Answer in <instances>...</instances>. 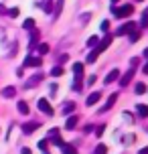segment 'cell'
<instances>
[{
  "mask_svg": "<svg viewBox=\"0 0 148 154\" xmlns=\"http://www.w3.org/2000/svg\"><path fill=\"white\" fill-rule=\"evenodd\" d=\"M73 75H75L73 89H75V91H81V75H83V65H81V63H75V65H73Z\"/></svg>",
  "mask_w": 148,
  "mask_h": 154,
  "instance_id": "obj_1",
  "label": "cell"
},
{
  "mask_svg": "<svg viewBox=\"0 0 148 154\" xmlns=\"http://www.w3.org/2000/svg\"><path fill=\"white\" fill-rule=\"evenodd\" d=\"M112 12H114L118 18H126V16H130L134 12V6H132V4H124V6H120V8L114 6V8H112Z\"/></svg>",
  "mask_w": 148,
  "mask_h": 154,
  "instance_id": "obj_2",
  "label": "cell"
},
{
  "mask_svg": "<svg viewBox=\"0 0 148 154\" xmlns=\"http://www.w3.org/2000/svg\"><path fill=\"white\" fill-rule=\"evenodd\" d=\"M112 38H114L112 35H106V37H103V41H100V43H97V45L94 47V51H95L97 55H100V53H103V51H106V49L109 47V43H112Z\"/></svg>",
  "mask_w": 148,
  "mask_h": 154,
  "instance_id": "obj_3",
  "label": "cell"
},
{
  "mask_svg": "<svg viewBox=\"0 0 148 154\" xmlns=\"http://www.w3.org/2000/svg\"><path fill=\"white\" fill-rule=\"evenodd\" d=\"M134 29H136V23H134V20H128V23H124V24H122V26L116 31V35H120V37H122V35H130Z\"/></svg>",
  "mask_w": 148,
  "mask_h": 154,
  "instance_id": "obj_4",
  "label": "cell"
},
{
  "mask_svg": "<svg viewBox=\"0 0 148 154\" xmlns=\"http://www.w3.org/2000/svg\"><path fill=\"white\" fill-rule=\"evenodd\" d=\"M37 108L43 112V114H47V116H53V108H51V103H49L45 97H41V100H37Z\"/></svg>",
  "mask_w": 148,
  "mask_h": 154,
  "instance_id": "obj_5",
  "label": "cell"
},
{
  "mask_svg": "<svg viewBox=\"0 0 148 154\" xmlns=\"http://www.w3.org/2000/svg\"><path fill=\"white\" fill-rule=\"evenodd\" d=\"M134 73H136V67H130V69L126 71L124 75L120 77V85H122V87H126V85H128V83H130V81H132Z\"/></svg>",
  "mask_w": 148,
  "mask_h": 154,
  "instance_id": "obj_6",
  "label": "cell"
},
{
  "mask_svg": "<svg viewBox=\"0 0 148 154\" xmlns=\"http://www.w3.org/2000/svg\"><path fill=\"white\" fill-rule=\"evenodd\" d=\"M49 138H51V142H55L57 146H61V144H63V138H61L59 128H51V130H49Z\"/></svg>",
  "mask_w": 148,
  "mask_h": 154,
  "instance_id": "obj_7",
  "label": "cell"
},
{
  "mask_svg": "<svg viewBox=\"0 0 148 154\" xmlns=\"http://www.w3.org/2000/svg\"><path fill=\"white\" fill-rule=\"evenodd\" d=\"M23 67H41V57H26L23 63Z\"/></svg>",
  "mask_w": 148,
  "mask_h": 154,
  "instance_id": "obj_8",
  "label": "cell"
},
{
  "mask_svg": "<svg viewBox=\"0 0 148 154\" xmlns=\"http://www.w3.org/2000/svg\"><path fill=\"white\" fill-rule=\"evenodd\" d=\"M39 126H41L39 122H26V124H23V132L24 134H32L35 130H39Z\"/></svg>",
  "mask_w": 148,
  "mask_h": 154,
  "instance_id": "obj_9",
  "label": "cell"
},
{
  "mask_svg": "<svg viewBox=\"0 0 148 154\" xmlns=\"http://www.w3.org/2000/svg\"><path fill=\"white\" fill-rule=\"evenodd\" d=\"M118 77H120V69H112V71L108 73V75H106L103 83H114V81H116Z\"/></svg>",
  "mask_w": 148,
  "mask_h": 154,
  "instance_id": "obj_10",
  "label": "cell"
},
{
  "mask_svg": "<svg viewBox=\"0 0 148 154\" xmlns=\"http://www.w3.org/2000/svg\"><path fill=\"white\" fill-rule=\"evenodd\" d=\"M61 152H63V154H77V148L63 142V144H61Z\"/></svg>",
  "mask_w": 148,
  "mask_h": 154,
  "instance_id": "obj_11",
  "label": "cell"
},
{
  "mask_svg": "<svg viewBox=\"0 0 148 154\" xmlns=\"http://www.w3.org/2000/svg\"><path fill=\"white\" fill-rule=\"evenodd\" d=\"M41 8H43L47 14H51V12H53V0H43V2H41Z\"/></svg>",
  "mask_w": 148,
  "mask_h": 154,
  "instance_id": "obj_12",
  "label": "cell"
},
{
  "mask_svg": "<svg viewBox=\"0 0 148 154\" xmlns=\"http://www.w3.org/2000/svg\"><path fill=\"white\" fill-rule=\"evenodd\" d=\"M41 79H43V73H37V75H32L31 79H29V83H26V87H35V85L39 83Z\"/></svg>",
  "mask_w": 148,
  "mask_h": 154,
  "instance_id": "obj_13",
  "label": "cell"
},
{
  "mask_svg": "<svg viewBox=\"0 0 148 154\" xmlns=\"http://www.w3.org/2000/svg\"><path fill=\"white\" fill-rule=\"evenodd\" d=\"M2 95H4V97H14V95H16V89L12 87V85H8V87H4V89H2Z\"/></svg>",
  "mask_w": 148,
  "mask_h": 154,
  "instance_id": "obj_14",
  "label": "cell"
},
{
  "mask_svg": "<svg viewBox=\"0 0 148 154\" xmlns=\"http://www.w3.org/2000/svg\"><path fill=\"white\" fill-rule=\"evenodd\" d=\"M75 126H77V116H71V118H67L65 128H67V130H71V128H75Z\"/></svg>",
  "mask_w": 148,
  "mask_h": 154,
  "instance_id": "obj_15",
  "label": "cell"
},
{
  "mask_svg": "<svg viewBox=\"0 0 148 154\" xmlns=\"http://www.w3.org/2000/svg\"><path fill=\"white\" fill-rule=\"evenodd\" d=\"M136 112H138L142 118H148V106H144V103H138V106H136Z\"/></svg>",
  "mask_w": 148,
  "mask_h": 154,
  "instance_id": "obj_16",
  "label": "cell"
},
{
  "mask_svg": "<svg viewBox=\"0 0 148 154\" xmlns=\"http://www.w3.org/2000/svg\"><path fill=\"white\" fill-rule=\"evenodd\" d=\"M116 100H118V93H112V95L108 97V103L103 106V109H109L112 106H114V103H116ZM103 109H101V112H103Z\"/></svg>",
  "mask_w": 148,
  "mask_h": 154,
  "instance_id": "obj_17",
  "label": "cell"
},
{
  "mask_svg": "<svg viewBox=\"0 0 148 154\" xmlns=\"http://www.w3.org/2000/svg\"><path fill=\"white\" fill-rule=\"evenodd\" d=\"M97 100H100V93L95 91V93H91V95L85 100V103H87V106H94V103H97Z\"/></svg>",
  "mask_w": 148,
  "mask_h": 154,
  "instance_id": "obj_18",
  "label": "cell"
},
{
  "mask_svg": "<svg viewBox=\"0 0 148 154\" xmlns=\"http://www.w3.org/2000/svg\"><path fill=\"white\" fill-rule=\"evenodd\" d=\"M16 108H18V112H20V114H29V106H26V101H18V103H16Z\"/></svg>",
  "mask_w": 148,
  "mask_h": 154,
  "instance_id": "obj_19",
  "label": "cell"
},
{
  "mask_svg": "<svg viewBox=\"0 0 148 154\" xmlns=\"http://www.w3.org/2000/svg\"><path fill=\"white\" fill-rule=\"evenodd\" d=\"M37 41H39V31H32L31 32V43H29V47L32 49V47L37 45Z\"/></svg>",
  "mask_w": 148,
  "mask_h": 154,
  "instance_id": "obj_20",
  "label": "cell"
},
{
  "mask_svg": "<svg viewBox=\"0 0 148 154\" xmlns=\"http://www.w3.org/2000/svg\"><path fill=\"white\" fill-rule=\"evenodd\" d=\"M23 29H26V31H32V29H35V20H32V18H26V20L23 23Z\"/></svg>",
  "mask_w": 148,
  "mask_h": 154,
  "instance_id": "obj_21",
  "label": "cell"
},
{
  "mask_svg": "<svg viewBox=\"0 0 148 154\" xmlns=\"http://www.w3.org/2000/svg\"><path fill=\"white\" fill-rule=\"evenodd\" d=\"M61 10H63V0H57V8L53 10L55 18H59V14H61Z\"/></svg>",
  "mask_w": 148,
  "mask_h": 154,
  "instance_id": "obj_22",
  "label": "cell"
},
{
  "mask_svg": "<svg viewBox=\"0 0 148 154\" xmlns=\"http://www.w3.org/2000/svg\"><path fill=\"white\" fill-rule=\"evenodd\" d=\"M95 154H108V146L106 144H97L95 146Z\"/></svg>",
  "mask_w": 148,
  "mask_h": 154,
  "instance_id": "obj_23",
  "label": "cell"
},
{
  "mask_svg": "<svg viewBox=\"0 0 148 154\" xmlns=\"http://www.w3.org/2000/svg\"><path fill=\"white\" fill-rule=\"evenodd\" d=\"M130 41H132V43H136V41H140V31H136V29H134V31L130 32Z\"/></svg>",
  "mask_w": 148,
  "mask_h": 154,
  "instance_id": "obj_24",
  "label": "cell"
},
{
  "mask_svg": "<svg viewBox=\"0 0 148 154\" xmlns=\"http://www.w3.org/2000/svg\"><path fill=\"white\" fill-rule=\"evenodd\" d=\"M49 53V45L47 43H41L39 45V55H47Z\"/></svg>",
  "mask_w": 148,
  "mask_h": 154,
  "instance_id": "obj_25",
  "label": "cell"
},
{
  "mask_svg": "<svg viewBox=\"0 0 148 154\" xmlns=\"http://www.w3.org/2000/svg\"><path fill=\"white\" fill-rule=\"evenodd\" d=\"M51 75L53 77H61L63 75V67H53V69H51Z\"/></svg>",
  "mask_w": 148,
  "mask_h": 154,
  "instance_id": "obj_26",
  "label": "cell"
},
{
  "mask_svg": "<svg viewBox=\"0 0 148 154\" xmlns=\"http://www.w3.org/2000/svg\"><path fill=\"white\" fill-rule=\"evenodd\" d=\"M144 91H146V85H144V83H136V93H138V95H142Z\"/></svg>",
  "mask_w": 148,
  "mask_h": 154,
  "instance_id": "obj_27",
  "label": "cell"
},
{
  "mask_svg": "<svg viewBox=\"0 0 148 154\" xmlns=\"http://www.w3.org/2000/svg\"><path fill=\"white\" fill-rule=\"evenodd\" d=\"M97 43H100V41H97V37H89V38H87V47H95Z\"/></svg>",
  "mask_w": 148,
  "mask_h": 154,
  "instance_id": "obj_28",
  "label": "cell"
},
{
  "mask_svg": "<svg viewBox=\"0 0 148 154\" xmlns=\"http://www.w3.org/2000/svg\"><path fill=\"white\" fill-rule=\"evenodd\" d=\"M95 59H97V53H95V51H91V53L87 55V63H94Z\"/></svg>",
  "mask_w": 148,
  "mask_h": 154,
  "instance_id": "obj_29",
  "label": "cell"
},
{
  "mask_svg": "<svg viewBox=\"0 0 148 154\" xmlns=\"http://www.w3.org/2000/svg\"><path fill=\"white\" fill-rule=\"evenodd\" d=\"M47 144H49L47 140H41V142H39V150H43V152H47Z\"/></svg>",
  "mask_w": 148,
  "mask_h": 154,
  "instance_id": "obj_30",
  "label": "cell"
},
{
  "mask_svg": "<svg viewBox=\"0 0 148 154\" xmlns=\"http://www.w3.org/2000/svg\"><path fill=\"white\" fill-rule=\"evenodd\" d=\"M8 14L12 16V18H16V16H18V8H10V10H8Z\"/></svg>",
  "mask_w": 148,
  "mask_h": 154,
  "instance_id": "obj_31",
  "label": "cell"
},
{
  "mask_svg": "<svg viewBox=\"0 0 148 154\" xmlns=\"http://www.w3.org/2000/svg\"><path fill=\"white\" fill-rule=\"evenodd\" d=\"M75 109V103L71 101V103H65V112H73Z\"/></svg>",
  "mask_w": 148,
  "mask_h": 154,
  "instance_id": "obj_32",
  "label": "cell"
},
{
  "mask_svg": "<svg viewBox=\"0 0 148 154\" xmlns=\"http://www.w3.org/2000/svg\"><path fill=\"white\" fill-rule=\"evenodd\" d=\"M142 26H148V12L142 14Z\"/></svg>",
  "mask_w": 148,
  "mask_h": 154,
  "instance_id": "obj_33",
  "label": "cell"
},
{
  "mask_svg": "<svg viewBox=\"0 0 148 154\" xmlns=\"http://www.w3.org/2000/svg\"><path fill=\"white\" fill-rule=\"evenodd\" d=\"M108 29H109V23H108V20H103V23H101V31L106 32V31H108Z\"/></svg>",
  "mask_w": 148,
  "mask_h": 154,
  "instance_id": "obj_34",
  "label": "cell"
},
{
  "mask_svg": "<svg viewBox=\"0 0 148 154\" xmlns=\"http://www.w3.org/2000/svg\"><path fill=\"white\" fill-rule=\"evenodd\" d=\"M95 83V75H89V79H87V85H94Z\"/></svg>",
  "mask_w": 148,
  "mask_h": 154,
  "instance_id": "obj_35",
  "label": "cell"
},
{
  "mask_svg": "<svg viewBox=\"0 0 148 154\" xmlns=\"http://www.w3.org/2000/svg\"><path fill=\"white\" fill-rule=\"evenodd\" d=\"M142 71H144V75H148V61H146V65H144V69H142Z\"/></svg>",
  "mask_w": 148,
  "mask_h": 154,
  "instance_id": "obj_36",
  "label": "cell"
},
{
  "mask_svg": "<svg viewBox=\"0 0 148 154\" xmlns=\"http://www.w3.org/2000/svg\"><path fill=\"white\" fill-rule=\"evenodd\" d=\"M23 154H32V152L29 150V148H23Z\"/></svg>",
  "mask_w": 148,
  "mask_h": 154,
  "instance_id": "obj_37",
  "label": "cell"
},
{
  "mask_svg": "<svg viewBox=\"0 0 148 154\" xmlns=\"http://www.w3.org/2000/svg\"><path fill=\"white\" fill-rule=\"evenodd\" d=\"M4 12H6V8H4L2 4H0V14H4Z\"/></svg>",
  "mask_w": 148,
  "mask_h": 154,
  "instance_id": "obj_38",
  "label": "cell"
},
{
  "mask_svg": "<svg viewBox=\"0 0 148 154\" xmlns=\"http://www.w3.org/2000/svg\"><path fill=\"white\" fill-rule=\"evenodd\" d=\"M140 154H148V146H146V148H142V150H140Z\"/></svg>",
  "mask_w": 148,
  "mask_h": 154,
  "instance_id": "obj_39",
  "label": "cell"
},
{
  "mask_svg": "<svg viewBox=\"0 0 148 154\" xmlns=\"http://www.w3.org/2000/svg\"><path fill=\"white\" fill-rule=\"evenodd\" d=\"M144 57H146V59H148V49H144Z\"/></svg>",
  "mask_w": 148,
  "mask_h": 154,
  "instance_id": "obj_40",
  "label": "cell"
},
{
  "mask_svg": "<svg viewBox=\"0 0 148 154\" xmlns=\"http://www.w3.org/2000/svg\"><path fill=\"white\" fill-rule=\"evenodd\" d=\"M112 2H120V0H112Z\"/></svg>",
  "mask_w": 148,
  "mask_h": 154,
  "instance_id": "obj_41",
  "label": "cell"
},
{
  "mask_svg": "<svg viewBox=\"0 0 148 154\" xmlns=\"http://www.w3.org/2000/svg\"><path fill=\"white\" fill-rule=\"evenodd\" d=\"M138 2H144V0H138Z\"/></svg>",
  "mask_w": 148,
  "mask_h": 154,
  "instance_id": "obj_42",
  "label": "cell"
}]
</instances>
